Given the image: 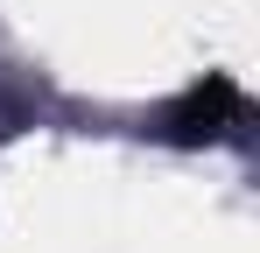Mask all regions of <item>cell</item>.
Returning <instances> with one entry per match:
<instances>
[{"label": "cell", "mask_w": 260, "mask_h": 253, "mask_svg": "<svg viewBox=\"0 0 260 253\" xmlns=\"http://www.w3.org/2000/svg\"><path fill=\"white\" fill-rule=\"evenodd\" d=\"M239 113H246V91L232 78H204V84H190V91L169 106V134L176 141H218Z\"/></svg>", "instance_id": "obj_1"}]
</instances>
